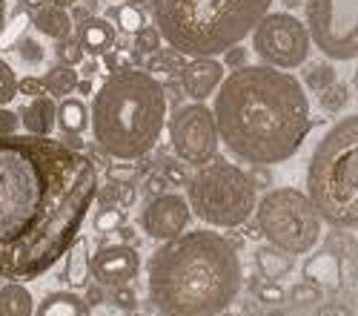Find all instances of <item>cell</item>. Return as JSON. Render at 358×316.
Returning <instances> with one entry per match:
<instances>
[{
  "mask_svg": "<svg viewBox=\"0 0 358 316\" xmlns=\"http://www.w3.org/2000/svg\"><path fill=\"white\" fill-rule=\"evenodd\" d=\"M98 190V167L64 141L0 135V276L49 273L80 236Z\"/></svg>",
  "mask_w": 358,
  "mask_h": 316,
  "instance_id": "6da1fadb",
  "label": "cell"
},
{
  "mask_svg": "<svg viewBox=\"0 0 358 316\" xmlns=\"http://www.w3.org/2000/svg\"><path fill=\"white\" fill-rule=\"evenodd\" d=\"M213 118L218 141L238 161L264 167L289 161L313 130L304 83L264 64H247L221 81Z\"/></svg>",
  "mask_w": 358,
  "mask_h": 316,
  "instance_id": "7a4b0ae2",
  "label": "cell"
},
{
  "mask_svg": "<svg viewBox=\"0 0 358 316\" xmlns=\"http://www.w3.org/2000/svg\"><path fill=\"white\" fill-rule=\"evenodd\" d=\"M149 299L164 316H221L244 284L241 259L215 230H189L152 253Z\"/></svg>",
  "mask_w": 358,
  "mask_h": 316,
  "instance_id": "3957f363",
  "label": "cell"
},
{
  "mask_svg": "<svg viewBox=\"0 0 358 316\" xmlns=\"http://www.w3.org/2000/svg\"><path fill=\"white\" fill-rule=\"evenodd\" d=\"M166 107V90L152 72L138 67L112 72L89 109L95 144L121 161L143 158L164 132Z\"/></svg>",
  "mask_w": 358,
  "mask_h": 316,
  "instance_id": "277c9868",
  "label": "cell"
},
{
  "mask_svg": "<svg viewBox=\"0 0 358 316\" xmlns=\"http://www.w3.org/2000/svg\"><path fill=\"white\" fill-rule=\"evenodd\" d=\"M155 29L184 57H218L241 43L273 0H152Z\"/></svg>",
  "mask_w": 358,
  "mask_h": 316,
  "instance_id": "5b68a950",
  "label": "cell"
},
{
  "mask_svg": "<svg viewBox=\"0 0 358 316\" xmlns=\"http://www.w3.org/2000/svg\"><path fill=\"white\" fill-rule=\"evenodd\" d=\"M307 198L318 219L338 230L358 224V118L347 115L327 132L307 167Z\"/></svg>",
  "mask_w": 358,
  "mask_h": 316,
  "instance_id": "8992f818",
  "label": "cell"
},
{
  "mask_svg": "<svg viewBox=\"0 0 358 316\" xmlns=\"http://www.w3.org/2000/svg\"><path fill=\"white\" fill-rule=\"evenodd\" d=\"M189 184V213L210 227H241L255 210V187L247 172L224 158L198 167Z\"/></svg>",
  "mask_w": 358,
  "mask_h": 316,
  "instance_id": "52a82bcc",
  "label": "cell"
},
{
  "mask_svg": "<svg viewBox=\"0 0 358 316\" xmlns=\"http://www.w3.org/2000/svg\"><path fill=\"white\" fill-rule=\"evenodd\" d=\"M255 219L258 233L289 256L310 253L321 239V219L307 193L295 187L270 190L255 205Z\"/></svg>",
  "mask_w": 358,
  "mask_h": 316,
  "instance_id": "ba28073f",
  "label": "cell"
},
{
  "mask_svg": "<svg viewBox=\"0 0 358 316\" xmlns=\"http://www.w3.org/2000/svg\"><path fill=\"white\" fill-rule=\"evenodd\" d=\"M307 35L330 61H355L358 0H304Z\"/></svg>",
  "mask_w": 358,
  "mask_h": 316,
  "instance_id": "9c48e42d",
  "label": "cell"
},
{
  "mask_svg": "<svg viewBox=\"0 0 358 316\" xmlns=\"http://www.w3.org/2000/svg\"><path fill=\"white\" fill-rule=\"evenodd\" d=\"M250 35L261 64L273 69H284V72L307 64L313 49L307 26L289 12H266Z\"/></svg>",
  "mask_w": 358,
  "mask_h": 316,
  "instance_id": "30bf717a",
  "label": "cell"
},
{
  "mask_svg": "<svg viewBox=\"0 0 358 316\" xmlns=\"http://www.w3.org/2000/svg\"><path fill=\"white\" fill-rule=\"evenodd\" d=\"M169 141L175 156L189 167H203L218 158V127L213 118V109L201 101L178 107L169 118Z\"/></svg>",
  "mask_w": 358,
  "mask_h": 316,
  "instance_id": "8fae6325",
  "label": "cell"
},
{
  "mask_svg": "<svg viewBox=\"0 0 358 316\" xmlns=\"http://www.w3.org/2000/svg\"><path fill=\"white\" fill-rule=\"evenodd\" d=\"M189 221H192L189 205H187V198L178 195V193L152 195V198H149V205L143 207V213H141L143 233L158 239V242H169L175 236L187 233Z\"/></svg>",
  "mask_w": 358,
  "mask_h": 316,
  "instance_id": "7c38bea8",
  "label": "cell"
},
{
  "mask_svg": "<svg viewBox=\"0 0 358 316\" xmlns=\"http://www.w3.org/2000/svg\"><path fill=\"white\" fill-rule=\"evenodd\" d=\"M141 270V256L132 245H106L95 259H89V273H95L98 284L117 287L129 284Z\"/></svg>",
  "mask_w": 358,
  "mask_h": 316,
  "instance_id": "4fadbf2b",
  "label": "cell"
},
{
  "mask_svg": "<svg viewBox=\"0 0 358 316\" xmlns=\"http://www.w3.org/2000/svg\"><path fill=\"white\" fill-rule=\"evenodd\" d=\"M224 81V67L218 57H189L181 67V86L192 101H206Z\"/></svg>",
  "mask_w": 358,
  "mask_h": 316,
  "instance_id": "5bb4252c",
  "label": "cell"
},
{
  "mask_svg": "<svg viewBox=\"0 0 358 316\" xmlns=\"http://www.w3.org/2000/svg\"><path fill=\"white\" fill-rule=\"evenodd\" d=\"M304 282L315 284L318 291H338L341 287V259L330 250H321L304 262Z\"/></svg>",
  "mask_w": 358,
  "mask_h": 316,
  "instance_id": "9a60e30c",
  "label": "cell"
},
{
  "mask_svg": "<svg viewBox=\"0 0 358 316\" xmlns=\"http://www.w3.org/2000/svg\"><path fill=\"white\" fill-rule=\"evenodd\" d=\"M78 43L83 49V55L89 57H101L115 46V26L106 18H86L80 23V32H78Z\"/></svg>",
  "mask_w": 358,
  "mask_h": 316,
  "instance_id": "2e32d148",
  "label": "cell"
},
{
  "mask_svg": "<svg viewBox=\"0 0 358 316\" xmlns=\"http://www.w3.org/2000/svg\"><path fill=\"white\" fill-rule=\"evenodd\" d=\"M55 109H57V104L49 95L32 98V104L17 112V118H20L23 130H26V135H52V130H55Z\"/></svg>",
  "mask_w": 358,
  "mask_h": 316,
  "instance_id": "e0dca14e",
  "label": "cell"
},
{
  "mask_svg": "<svg viewBox=\"0 0 358 316\" xmlns=\"http://www.w3.org/2000/svg\"><path fill=\"white\" fill-rule=\"evenodd\" d=\"M64 256H66V268H64L66 284L72 287V291H75V287H86L89 276H92V273H89V239L78 236Z\"/></svg>",
  "mask_w": 358,
  "mask_h": 316,
  "instance_id": "ac0fdd59",
  "label": "cell"
},
{
  "mask_svg": "<svg viewBox=\"0 0 358 316\" xmlns=\"http://www.w3.org/2000/svg\"><path fill=\"white\" fill-rule=\"evenodd\" d=\"M32 316H89V308L75 291H55L46 294Z\"/></svg>",
  "mask_w": 358,
  "mask_h": 316,
  "instance_id": "d6986e66",
  "label": "cell"
},
{
  "mask_svg": "<svg viewBox=\"0 0 358 316\" xmlns=\"http://www.w3.org/2000/svg\"><path fill=\"white\" fill-rule=\"evenodd\" d=\"M32 23H35V29L41 35H46L52 41H64V38L72 35V18H69V12L57 9V6H49V4L41 12L32 15Z\"/></svg>",
  "mask_w": 358,
  "mask_h": 316,
  "instance_id": "ffe728a7",
  "label": "cell"
},
{
  "mask_svg": "<svg viewBox=\"0 0 358 316\" xmlns=\"http://www.w3.org/2000/svg\"><path fill=\"white\" fill-rule=\"evenodd\" d=\"M55 124L64 135H80L89 127V107L80 98H64L55 109Z\"/></svg>",
  "mask_w": 358,
  "mask_h": 316,
  "instance_id": "44dd1931",
  "label": "cell"
},
{
  "mask_svg": "<svg viewBox=\"0 0 358 316\" xmlns=\"http://www.w3.org/2000/svg\"><path fill=\"white\" fill-rule=\"evenodd\" d=\"M35 296L26 291V284L9 282L0 284V316H32Z\"/></svg>",
  "mask_w": 358,
  "mask_h": 316,
  "instance_id": "7402d4cb",
  "label": "cell"
},
{
  "mask_svg": "<svg viewBox=\"0 0 358 316\" xmlns=\"http://www.w3.org/2000/svg\"><path fill=\"white\" fill-rule=\"evenodd\" d=\"M255 265H258L261 276H266L270 282H278L281 276L292 273V268H295L292 256L278 250V247H273V245H264V247L255 250Z\"/></svg>",
  "mask_w": 358,
  "mask_h": 316,
  "instance_id": "603a6c76",
  "label": "cell"
},
{
  "mask_svg": "<svg viewBox=\"0 0 358 316\" xmlns=\"http://www.w3.org/2000/svg\"><path fill=\"white\" fill-rule=\"evenodd\" d=\"M43 86H46V92L57 95V98H69V92H75V86H78V69L75 67H64V64H57L52 69H46V75L41 78Z\"/></svg>",
  "mask_w": 358,
  "mask_h": 316,
  "instance_id": "cb8c5ba5",
  "label": "cell"
},
{
  "mask_svg": "<svg viewBox=\"0 0 358 316\" xmlns=\"http://www.w3.org/2000/svg\"><path fill=\"white\" fill-rule=\"evenodd\" d=\"M106 20H117V29L127 35H135L138 29L146 26V18H143V9L141 6H132V4H124V6H115L109 9V18Z\"/></svg>",
  "mask_w": 358,
  "mask_h": 316,
  "instance_id": "d4e9b609",
  "label": "cell"
},
{
  "mask_svg": "<svg viewBox=\"0 0 358 316\" xmlns=\"http://www.w3.org/2000/svg\"><path fill=\"white\" fill-rule=\"evenodd\" d=\"M187 64V57L175 49H158L149 55V64L146 69L155 72V75H172V72H181V67Z\"/></svg>",
  "mask_w": 358,
  "mask_h": 316,
  "instance_id": "484cf974",
  "label": "cell"
},
{
  "mask_svg": "<svg viewBox=\"0 0 358 316\" xmlns=\"http://www.w3.org/2000/svg\"><path fill=\"white\" fill-rule=\"evenodd\" d=\"M301 83L307 86V90H313V92H321V90H327V86L336 83V69L330 64H313L304 72V81Z\"/></svg>",
  "mask_w": 358,
  "mask_h": 316,
  "instance_id": "4316f807",
  "label": "cell"
},
{
  "mask_svg": "<svg viewBox=\"0 0 358 316\" xmlns=\"http://www.w3.org/2000/svg\"><path fill=\"white\" fill-rule=\"evenodd\" d=\"M318 101H321V107L327 112H341L347 107V101H350V90L344 83H333V86H327V90L318 92Z\"/></svg>",
  "mask_w": 358,
  "mask_h": 316,
  "instance_id": "83f0119b",
  "label": "cell"
},
{
  "mask_svg": "<svg viewBox=\"0 0 358 316\" xmlns=\"http://www.w3.org/2000/svg\"><path fill=\"white\" fill-rule=\"evenodd\" d=\"M161 46H164V41H161V32L155 26H143V29L135 32V52L138 55H152Z\"/></svg>",
  "mask_w": 358,
  "mask_h": 316,
  "instance_id": "f1b7e54d",
  "label": "cell"
},
{
  "mask_svg": "<svg viewBox=\"0 0 358 316\" xmlns=\"http://www.w3.org/2000/svg\"><path fill=\"white\" fill-rule=\"evenodd\" d=\"M121 224H127L124 207H101L95 213V227L101 230V233H112V230H117Z\"/></svg>",
  "mask_w": 358,
  "mask_h": 316,
  "instance_id": "f546056e",
  "label": "cell"
},
{
  "mask_svg": "<svg viewBox=\"0 0 358 316\" xmlns=\"http://www.w3.org/2000/svg\"><path fill=\"white\" fill-rule=\"evenodd\" d=\"M17 95V78H15V69L0 57V107H9L12 98Z\"/></svg>",
  "mask_w": 358,
  "mask_h": 316,
  "instance_id": "4dcf8cb0",
  "label": "cell"
},
{
  "mask_svg": "<svg viewBox=\"0 0 358 316\" xmlns=\"http://www.w3.org/2000/svg\"><path fill=\"white\" fill-rule=\"evenodd\" d=\"M55 52H57V57H61V64L64 67H78V64H83V49H80V43H78V38H64V41H57V46H55Z\"/></svg>",
  "mask_w": 358,
  "mask_h": 316,
  "instance_id": "1f68e13d",
  "label": "cell"
},
{
  "mask_svg": "<svg viewBox=\"0 0 358 316\" xmlns=\"http://www.w3.org/2000/svg\"><path fill=\"white\" fill-rule=\"evenodd\" d=\"M15 49H17V55L23 57L26 64H32V67L43 64V46H41L35 38H29V35H26V38H20Z\"/></svg>",
  "mask_w": 358,
  "mask_h": 316,
  "instance_id": "d6a6232c",
  "label": "cell"
},
{
  "mask_svg": "<svg viewBox=\"0 0 358 316\" xmlns=\"http://www.w3.org/2000/svg\"><path fill=\"white\" fill-rule=\"evenodd\" d=\"M161 176L169 184H187V164L184 161H175V158H161Z\"/></svg>",
  "mask_w": 358,
  "mask_h": 316,
  "instance_id": "836d02e7",
  "label": "cell"
},
{
  "mask_svg": "<svg viewBox=\"0 0 358 316\" xmlns=\"http://www.w3.org/2000/svg\"><path fill=\"white\" fill-rule=\"evenodd\" d=\"M141 172V167H132V164H109L106 167V179L112 184H132V179Z\"/></svg>",
  "mask_w": 358,
  "mask_h": 316,
  "instance_id": "e575fe53",
  "label": "cell"
},
{
  "mask_svg": "<svg viewBox=\"0 0 358 316\" xmlns=\"http://www.w3.org/2000/svg\"><path fill=\"white\" fill-rule=\"evenodd\" d=\"M252 291H255V296H258L261 302H266V305H275V302L284 299V291H281L278 282H252Z\"/></svg>",
  "mask_w": 358,
  "mask_h": 316,
  "instance_id": "d590c367",
  "label": "cell"
},
{
  "mask_svg": "<svg viewBox=\"0 0 358 316\" xmlns=\"http://www.w3.org/2000/svg\"><path fill=\"white\" fill-rule=\"evenodd\" d=\"M289 299L295 305H313V302L321 299V291H318L315 284H310V282H301V284H295L292 291H289Z\"/></svg>",
  "mask_w": 358,
  "mask_h": 316,
  "instance_id": "8d00e7d4",
  "label": "cell"
},
{
  "mask_svg": "<svg viewBox=\"0 0 358 316\" xmlns=\"http://www.w3.org/2000/svg\"><path fill=\"white\" fill-rule=\"evenodd\" d=\"M112 302H115V308H121V310H135L138 294L132 291L129 284H117V287H112Z\"/></svg>",
  "mask_w": 358,
  "mask_h": 316,
  "instance_id": "74e56055",
  "label": "cell"
},
{
  "mask_svg": "<svg viewBox=\"0 0 358 316\" xmlns=\"http://www.w3.org/2000/svg\"><path fill=\"white\" fill-rule=\"evenodd\" d=\"M221 55H224L221 67H232V69H241V67H247L250 49H247V46H241V43H235V46H229V49H227V52H221Z\"/></svg>",
  "mask_w": 358,
  "mask_h": 316,
  "instance_id": "f35d334b",
  "label": "cell"
},
{
  "mask_svg": "<svg viewBox=\"0 0 358 316\" xmlns=\"http://www.w3.org/2000/svg\"><path fill=\"white\" fill-rule=\"evenodd\" d=\"M17 95H23V98H41V95H49V92H46V86H43L41 78L26 75L23 81H17Z\"/></svg>",
  "mask_w": 358,
  "mask_h": 316,
  "instance_id": "ab89813d",
  "label": "cell"
},
{
  "mask_svg": "<svg viewBox=\"0 0 358 316\" xmlns=\"http://www.w3.org/2000/svg\"><path fill=\"white\" fill-rule=\"evenodd\" d=\"M247 179H250V184L255 190H264V187L273 184V172H270V167H264V164H252V170L247 172Z\"/></svg>",
  "mask_w": 358,
  "mask_h": 316,
  "instance_id": "60d3db41",
  "label": "cell"
},
{
  "mask_svg": "<svg viewBox=\"0 0 358 316\" xmlns=\"http://www.w3.org/2000/svg\"><path fill=\"white\" fill-rule=\"evenodd\" d=\"M17 127H20L17 112L9 109V107H0V135H15Z\"/></svg>",
  "mask_w": 358,
  "mask_h": 316,
  "instance_id": "b9f144b4",
  "label": "cell"
},
{
  "mask_svg": "<svg viewBox=\"0 0 358 316\" xmlns=\"http://www.w3.org/2000/svg\"><path fill=\"white\" fill-rule=\"evenodd\" d=\"M103 67L109 69V72H121V69H129V57L124 55V52H106L103 55Z\"/></svg>",
  "mask_w": 358,
  "mask_h": 316,
  "instance_id": "7bdbcfd3",
  "label": "cell"
},
{
  "mask_svg": "<svg viewBox=\"0 0 358 316\" xmlns=\"http://www.w3.org/2000/svg\"><path fill=\"white\" fill-rule=\"evenodd\" d=\"M86 302V308H98L106 302V294H103V284H86V296H80Z\"/></svg>",
  "mask_w": 358,
  "mask_h": 316,
  "instance_id": "ee69618b",
  "label": "cell"
},
{
  "mask_svg": "<svg viewBox=\"0 0 358 316\" xmlns=\"http://www.w3.org/2000/svg\"><path fill=\"white\" fill-rule=\"evenodd\" d=\"M315 316H355V313H352V308H347V305H341V302H330V305L318 308Z\"/></svg>",
  "mask_w": 358,
  "mask_h": 316,
  "instance_id": "f6af8a7d",
  "label": "cell"
},
{
  "mask_svg": "<svg viewBox=\"0 0 358 316\" xmlns=\"http://www.w3.org/2000/svg\"><path fill=\"white\" fill-rule=\"evenodd\" d=\"M166 187H169V181L164 176H152V179H149V193H152V195L166 193Z\"/></svg>",
  "mask_w": 358,
  "mask_h": 316,
  "instance_id": "bcb514c9",
  "label": "cell"
},
{
  "mask_svg": "<svg viewBox=\"0 0 358 316\" xmlns=\"http://www.w3.org/2000/svg\"><path fill=\"white\" fill-rule=\"evenodd\" d=\"M46 4H49V0H20V9H26L29 15H35V12H41Z\"/></svg>",
  "mask_w": 358,
  "mask_h": 316,
  "instance_id": "7dc6e473",
  "label": "cell"
},
{
  "mask_svg": "<svg viewBox=\"0 0 358 316\" xmlns=\"http://www.w3.org/2000/svg\"><path fill=\"white\" fill-rule=\"evenodd\" d=\"M83 156H86L89 161H92L95 167H103V164H106V156H103V150H95V147H92V150H89V153H83Z\"/></svg>",
  "mask_w": 358,
  "mask_h": 316,
  "instance_id": "c3c4849f",
  "label": "cell"
},
{
  "mask_svg": "<svg viewBox=\"0 0 358 316\" xmlns=\"http://www.w3.org/2000/svg\"><path fill=\"white\" fill-rule=\"evenodd\" d=\"M86 18H92V15H89V9H83V6L75 4V6H72V20H80V23H83Z\"/></svg>",
  "mask_w": 358,
  "mask_h": 316,
  "instance_id": "681fc988",
  "label": "cell"
},
{
  "mask_svg": "<svg viewBox=\"0 0 358 316\" xmlns=\"http://www.w3.org/2000/svg\"><path fill=\"white\" fill-rule=\"evenodd\" d=\"M75 90H78L80 95H92V90H95V86H92V81H78V86H75Z\"/></svg>",
  "mask_w": 358,
  "mask_h": 316,
  "instance_id": "f907efd6",
  "label": "cell"
},
{
  "mask_svg": "<svg viewBox=\"0 0 358 316\" xmlns=\"http://www.w3.org/2000/svg\"><path fill=\"white\" fill-rule=\"evenodd\" d=\"M83 72H86V75H98V72H101V64H98V57H92V61H89V64L83 67Z\"/></svg>",
  "mask_w": 358,
  "mask_h": 316,
  "instance_id": "816d5d0a",
  "label": "cell"
},
{
  "mask_svg": "<svg viewBox=\"0 0 358 316\" xmlns=\"http://www.w3.org/2000/svg\"><path fill=\"white\" fill-rule=\"evenodd\" d=\"M78 0H49V6H57V9H72Z\"/></svg>",
  "mask_w": 358,
  "mask_h": 316,
  "instance_id": "f5cc1de1",
  "label": "cell"
},
{
  "mask_svg": "<svg viewBox=\"0 0 358 316\" xmlns=\"http://www.w3.org/2000/svg\"><path fill=\"white\" fill-rule=\"evenodd\" d=\"M117 230H121V239H124V245H129V242L135 239V233H132V227H127V224H121V227H117Z\"/></svg>",
  "mask_w": 358,
  "mask_h": 316,
  "instance_id": "db71d44e",
  "label": "cell"
},
{
  "mask_svg": "<svg viewBox=\"0 0 358 316\" xmlns=\"http://www.w3.org/2000/svg\"><path fill=\"white\" fill-rule=\"evenodd\" d=\"M6 0H0V35H3V29H6Z\"/></svg>",
  "mask_w": 358,
  "mask_h": 316,
  "instance_id": "11a10c76",
  "label": "cell"
},
{
  "mask_svg": "<svg viewBox=\"0 0 358 316\" xmlns=\"http://www.w3.org/2000/svg\"><path fill=\"white\" fill-rule=\"evenodd\" d=\"M281 4H284L287 9H295V6H301V4H304V0H281Z\"/></svg>",
  "mask_w": 358,
  "mask_h": 316,
  "instance_id": "9f6ffc18",
  "label": "cell"
},
{
  "mask_svg": "<svg viewBox=\"0 0 358 316\" xmlns=\"http://www.w3.org/2000/svg\"><path fill=\"white\" fill-rule=\"evenodd\" d=\"M127 4H132V6H143L146 0H127Z\"/></svg>",
  "mask_w": 358,
  "mask_h": 316,
  "instance_id": "6f0895ef",
  "label": "cell"
},
{
  "mask_svg": "<svg viewBox=\"0 0 358 316\" xmlns=\"http://www.w3.org/2000/svg\"><path fill=\"white\" fill-rule=\"evenodd\" d=\"M270 316H284V313H281V310H273V313H270Z\"/></svg>",
  "mask_w": 358,
  "mask_h": 316,
  "instance_id": "680465c9",
  "label": "cell"
}]
</instances>
